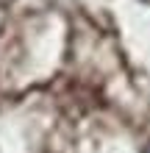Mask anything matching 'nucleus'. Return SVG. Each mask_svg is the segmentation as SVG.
Returning <instances> with one entry per match:
<instances>
[{"instance_id": "nucleus-1", "label": "nucleus", "mask_w": 150, "mask_h": 153, "mask_svg": "<svg viewBox=\"0 0 150 153\" xmlns=\"http://www.w3.org/2000/svg\"><path fill=\"white\" fill-rule=\"evenodd\" d=\"M6 3H11V0H0V6H6Z\"/></svg>"}]
</instances>
